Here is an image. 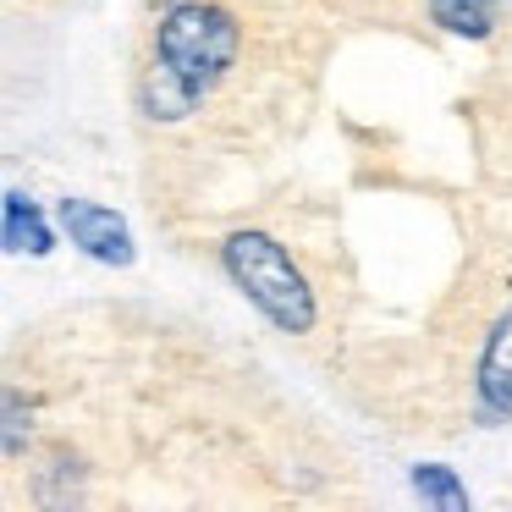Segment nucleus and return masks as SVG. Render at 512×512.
Segmentation results:
<instances>
[{
  "mask_svg": "<svg viewBox=\"0 0 512 512\" xmlns=\"http://www.w3.org/2000/svg\"><path fill=\"white\" fill-rule=\"evenodd\" d=\"M28 435H34V408L23 413V386L6 380V463H23Z\"/></svg>",
  "mask_w": 512,
  "mask_h": 512,
  "instance_id": "6e6552de",
  "label": "nucleus"
},
{
  "mask_svg": "<svg viewBox=\"0 0 512 512\" xmlns=\"http://www.w3.org/2000/svg\"><path fill=\"white\" fill-rule=\"evenodd\" d=\"M408 479H413V490H419L430 507H441V512H468V490H463V479H457L446 463H419Z\"/></svg>",
  "mask_w": 512,
  "mask_h": 512,
  "instance_id": "0eeeda50",
  "label": "nucleus"
},
{
  "mask_svg": "<svg viewBox=\"0 0 512 512\" xmlns=\"http://www.w3.org/2000/svg\"><path fill=\"white\" fill-rule=\"evenodd\" d=\"M6 248L12 254H50L56 248V232H50L45 210L23 188H6Z\"/></svg>",
  "mask_w": 512,
  "mask_h": 512,
  "instance_id": "423d86ee",
  "label": "nucleus"
},
{
  "mask_svg": "<svg viewBox=\"0 0 512 512\" xmlns=\"http://www.w3.org/2000/svg\"><path fill=\"white\" fill-rule=\"evenodd\" d=\"M424 12L452 39H490L501 23V0H424Z\"/></svg>",
  "mask_w": 512,
  "mask_h": 512,
  "instance_id": "39448f33",
  "label": "nucleus"
},
{
  "mask_svg": "<svg viewBox=\"0 0 512 512\" xmlns=\"http://www.w3.org/2000/svg\"><path fill=\"white\" fill-rule=\"evenodd\" d=\"M243 17L226 0H166L149 28V61L138 72V111L177 127L210 105V94L243 67Z\"/></svg>",
  "mask_w": 512,
  "mask_h": 512,
  "instance_id": "f257e3e1",
  "label": "nucleus"
},
{
  "mask_svg": "<svg viewBox=\"0 0 512 512\" xmlns=\"http://www.w3.org/2000/svg\"><path fill=\"white\" fill-rule=\"evenodd\" d=\"M56 221L78 254L100 259V265H133V232H127V221L116 210H105L94 199H61Z\"/></svg>",
  "mask_w": 512,
  "mask_h": 512,
  "instance_id": "20e7f679",
  "label": "nucleus"
},
{
  "mask_svg": "<svg viewBox=\"0 0 512 512\" xmlns=\"http://www.w3.org/2000/svg\"><path fill=\"white\" fill-rule=\"evenodd\" d=\"M474 413H479V424H507L512 419V303L490 320L485 342H479Z\"/></svg>",
  "mask_w": 512,
  "mask_h": 512,
  "instance_id": "7ed1b4c3",
  "label": "nucleus"
},
{
  "mask_svg": "<svg viewBox=\"0 0 512 512\" xmlns=\"http://www.w3.org/2000/svg\"><path fill=\"white\" fill-rule=\"evenodd\" d=\"M221 270L281 336H314L320 325V292H314L309 270L292 259V248L265 226H237L221 237Z\"/></svg>",
  "mask_w": 512,
  "mask_h": 512,
  "instance_id": "f03ea898",
  "label": "nucleus"
}]
</instances>
